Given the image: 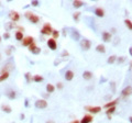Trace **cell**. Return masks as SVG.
Wrapping results in <instances>:
<instances>
[{"label": "cell", "mask_w": 132, "mask_h": 123, "mask_svg": "<svg viewBox=\"0 0 132 123\" xmlns=\"http://www.w3.org/2000/svg\"><path fill=\"white\" fill-rule=\"evenodd\" d=\"M24 16H25V18H28V20L31 23H33V24H38V23L40 22V17L34 14L33 12H31V11H26L24 13Z\"/></svg>", "instance_id": "6da1fadb"}, {"label": "cell", "mask_w": 132, "mask_h": 123, "mask_svg": "<svg viewBox=\"0 0 132 123\" xmlns=\"http://www.w3.org/2000/svg\"><path fill=\"white\" fill-rule=\"evenodd\" d=\"M41 34L43 35H46V36H49V35H52V32H53V28H52V24L49 22L44 23L43 24V28L41 29Z\"/></svg>", "instance_id": "7a4b0ae2"}, {"label": "cell", "mask_w": 132, "mask_h": 123, "mask_svg": "<svg viewBox=\"0 0 132 123\" xmlns=\"http://www.w3.org/2000/svg\"><path fill=\"white\" fill-rule=\"evenodd\" d=\"M79 45L83 51H88V50H90V47H91V42L89 41L88 38H83V40H80Z\"/></svg>", "instance_id": "3957f363"}, {"label": "cell", "mask_w": 132, "mask_h": 123, "mask_svg": "<svg viewBox=\"0 0 132 123\" xmlns=\"http://www.w3.org/2000/svg\"><path fill=\"white\" fill-rule=\"evenodd\" d=\"M34 106L37 109H46L47 108V101L45 99H39L34 102Z\"/></svg>", "instance_id": "277c9868"}, {"label": "cell", "mask_w": 132, "mask_h": 123, "mask_svg": "<svg viewBox=\"0 0 132 123\" xmlns=\"http://www.w3.org/2000/svg\"><path fill=\"white\" fill-rule=\"evenodd\" d=\"M28 50L33 54V55H39V54L41 53V47L37 46L35 42H33L31 45H29V46H28Z\"/></svg>", "instance_id": "5b68a950"}, {"label": "cell", "mask_w": 132, "mask_h": 123, "mask_svg": "<svg viewBox=\"0 0 132 123\" xmlns=\"http://www.w3.org/2000/svg\"><path fill=\"white\" fill-rule=\"evenodd\" d=\"M9 19L11 20V22H18V21L20 20V14L17 12V11L14 10H11L10 12H9Z\"/></svg>", "instance_id": "8992f818"}, {"label": "cell", "mask_w": 132, "mask_h": 123, "mask_svg": "<svg viewBox=\"0 0 132 123\" xmlns=\"http://www.w3.org/2000/svg\"><path fill=\"white\" fill-rule=\"evenodd\" d=\"M85 110L88 111L89 113L91 114H97L101 111V107H91V106H86L85 107Z\"/></svg>", "instance_id": "52a82bcc"}, {"label": "cell", "mask_w": 132, "mask_h": 123, "mask_svg": "<svg viewBox=\"0 0 132 123\" xmlns=\"http://www.w3.org/2000/svg\"><path fill=\"white\" fill-rule=\"evenodd\" d=\"M47 46H49V49L51 51H56L57 50V42H56L54 38H49L47 40Z\"/></svg>", "instance_id": "ba28073f"}, {"label": "cell", "mask_w": 132, "mask_h": 123, "mask_svg": "<svg viewBox=\"0 0 132 123\" xmlns=\"http://www.w3.org/2000/svg\"><path fill=\"white\" fill-rule=\"evenodd\" d=\"M101 36H103V41L105 43H109V42H111V40H112V34L108 31H104Z\"/></svg>", "instance_id": "9c48e42d"}, {"label": "cell", "mask_w": 132, "mask_h": 123, "mask_svg": "<svg viewBox=\"0 0 132 123\" xmlns=\"http://www.w3.org/2000/svg\"><path fill=\"white\" fill-rule=\"evenodd\" d=\"M33 42H34V38H33V36H24V38L22 40V46L28 47L29 45H31Z\"/></svg>", "instance_id": "30bf717a"}, {"label": "cell", "mask_w": 132, "mask_h": 123, "mask_svg": "<svg viewBox=\"0 0 132 123\" xmlns=\"http://www.w3.org/2000/svg\"><path fill=\"white\" fill-rule=\"evenodd\" d=\"M71 36L72 38H73L74 41H79L80 40V33L77 31V30H75V29H71Z\"/></svg>", "instance_id": "8fae6325"}, {"label": "cell", "mask_w": 132, "mask_h": 123, "mask_svg": "<svg viewBox=\"0 0 132 123\" xmlns=\"http://www.w3.org/2000/svg\"><path fill=\"white\" fill-rule=\"evenodd\" d=\"M130 95H132V87H131V86H128V87H125V88L122 89L121 96H122L123 98H127V97H129Z\"/></svg>", "instance_id": "7c38bea8"}, {"label": "cell", "mask_w": 132, "mask_h": 123, "mask_svg": "<svg viewBox=\"0 0 132 123\" xmlns=\"http://www.w3.org/2000/svg\"><path fill=\"white\" fill-rule=\"evenodd\" d=\"M6 96L10 99V100H14V99L17 98V92L13 90V89H8L7 91H6Z\"/></svg>", "instance_id": "4fadbf2b"}, {"label": "cell", "mask_w": 132, "mask_h": 123, "mask_svg": "<svg viewBox=\"0 0 132 123\" xmlns=\"http://www.w3.org/2000/svg\"><path fill=\"white\" fill-rule=\"evenodd\" d=\"M92 121H94V116H92L91 114H85L79 122L80 123H91Z\"/></svg>", "instance_id": "5bb4252c"}, {"label": "cell", "mask_w": 132, "mask_h": 123, "mask_svg": "<svg viewBox=\"0 0 132 123\" xmlns=\"http://www.w3.org/2000/svg\"><path fill=\"white\" fill-rule=\"evenodd\" d=\"M74 76H75V74H74V71L72 70V69H68L65 73V79L67 80V81H72V80H73V78H74Z\"/></svg>", "instance_id": "9a60e30c"}, {"label": "cell", "mask_w": 132, "mask_h": 123, "mask_svg": "<svg viewBox=\"0 0 132 123\" xmlns=\"http://www.w3.org/2000/svg\"><path fill=\"white\" fill-rule=\"evenodd\" d=\"M119 102L118 99H116V100H110L109 102H107L106 104H105V109H108V108H111V107H117V103Z\"/></svg>", "instance_id": "2e32d148"}, {"label": "cell", "mask_w": 132, "mask_h": 123, "mask_svg": "<svg viewBox=\"0 0 132 123\" xmlns=\"http://www.w3.org/2000/svg\"><path fill=\"white\" fill-rule=\"evenodd\" d=\"M85 6V2L84 1H80V0H75V1H73V7L75 9H79Z\"/></svg>", "instance_id": "e0dca14e"}, {"label": "cell", "mask_w": 132, "mask_h": 123, "mask_svg": "<svg viewBox=\"0 0 132 123\" xmlns=\"http://www.w3.org/2000/svg\"><path fill=\"white\" fill-rule=\"evenodd\" d=\"M95 14H96V17H98V18H103L105 16V10L103 8H96Z\"/></svg>", "instance_id": "ac0fdd59"}, {"label": "cell", "mask_w": 132, "mask_h": 123, "mask_svg": "<svg viewBox=\"0 0 132 123\" xmlns=\"http://www.w3.org/2000/svg\"><path fill=\"white\" fill-rule=\"evenodd\" d=\"M32 81H34V83H43L44 78H43V76H41V75H34V76H32Z\"/></svg>", "instance_id": "d6986e66"}, {"label": "cell", "mask_w": 132, "mask_h": 123, "mask_svg": "<svg viewBox=\"0 0 132 123\" xmlns=\"http://www.w3.org/2000/svg\"><path fill=\"white\" fill-rule=\"evenodd\" d=\"M83 78L85 80H90L92 78V73L91 71H89V70H85L83 73Z\"/></svg>", "instance_id": "ffe728a7"}, {"label": "cell", "mask_w": 132, "mask_h": 123, "mask_svg": "<svg viewBox=\"0 0 132 123\" xmlns=\"http://www.w3.org/2000/svg\"><path fill=\"white\" fill-rule=\"evenodd\" d=\"M9 76H10V73H9V71H5V73L0 74V83H4L5 80H7Z\"/></svg>", "instance_id": "44dd1931"}, {"label": "cell", "mask_w": 132, "mask_h": 123, "mask_svg": "<svg viewBox=\"0 0 132 123\" xmlns=\"http://www.w3.org/2000/svg\"><path fill=\"white\" fill-rule=\"evenodd\" d=\"M45 88H46V92H47V94H53V92L55 91V89H56L55 86L52 85V84H47Z\"/></svg>", "instance_id": "7402d4cb"}, {"label": "cell", "mask_w": 132, "mask_h": 123, "mask_svg": "<svg viewBox=\"0 0 132 123\" xmlns=\"http://www.w3.org/2000/svg\"><path fill=\"white\" fill-rule=\"evenodd\" d=\"M1 110L4 111L5 113H11V112H12V108H11L10 106H8V104H2Z\"/></svg>", "instance_id": "603a6c76"}, {"label": "cell", "mask_w": 132, "mask_h": 123, "mask_svg": "<svg viewBox=\"0 0 132 123\" xmlns=\"http://www.w3.org/2000/svg\"><path fill=\"white\" fill-rule=\"evenodd\" d=\"M96 51H97L98 53L105 54V53H106V47H105L104 44H99V45L96 46Z\"/></svg>", "instance_id": "cb8c5ba5"}, {"label": "cell", "mask_w": 132, "mask_h": 123, "mask_svg": "<svg viewBox=\"0 0 132 123\" xmlns=\"http://www.w3.org/2000/svg\"><path fill=\"white\" fill-rule=\"evenodd\" d=\"M14 37H16V40H17V41H21V42H22V40L24 38V35H23V33H22V32L17 31L16 33H14Z\"/></svg>", "instance_id": "d4e9b609"}, {"label": "cell", "mask_w": 132, "mask_h": 123, "mask_svg": "<svg viewBox=\"0 0 132 123\" xmlns=\"http://www.w3.org/2000/svg\"><path fill=\"white\" fill-rule=\"evenodd\" d=\"M116 61H117V56L116 55H111V56H109V57H108L107 63L109 65H111V64H115Z\"/></svg>", "instance_id": "484cf974"}, {"label": "cell", "mask_w": 132, "mask_h": 123, "mask_svg": "<svg viewBox=\"0 0 132 123\" xmlns=\"http://www.w3.org/2000/svg\"><path fill=\"white\" fill-rule=\"evenodd\" d=\"M5 28H6V30H7V31L6 32H9L10 31V30H12L13 28H14V23L13 22H8V23H6V25H5Z\"/></svg>", "instance_id": "4316f807"}, {"label": "cell", "mask_w": 132, "mask_h": 123, "mask_svg": "<svg viewBox=\"0 0 132 123\" xmlns=\"http://www.w3.org/2000/svg\"><path fill=\"white\" fill-rule=\"evenodd\" d=\"M116 108L117 107H111V108H108V109H106V114L107 115H111L112 113L116 111Z\"/></svg>", "instance_id": "83f0119b"}, {"label": "cell", "mask_w": 132, "mask_h": 123, "mask_svg": "<svg viewBox=\"0 0 132 123\" xmlns=\"http://www.w3.org/2000/svg\"><path fill=\"white\" fill-rule=\"evenodd\" d=\"M125 61H127V57H125V56H119V57H117L116 63H118V64H122V63H124Z\"/></svg>", "instance_id": "f1b7e54d"}, {"label": "cell", "mask_w": 132, "mask_h": 123, "mask_svg": "<svg viewBox=\"0 0 132 123\" xmlns=\"http://www.w3.org/2000/svg\"><path fill=\"white\" fill-rule=\"evenodd\" d=\"M124 24L127 25V28L129 30H131V31H132V22H131L130 19H124Z\"/></svg>", "instance_id": "f546056e"}, {"label": "cell", "mask_w": 132, "mask_h": 123, "mask_svg": "<svg viewBox=\"0 0 132 123\" xmlns=\"http://www.w3.org/2000/svg\"><path fill=\"white\" fill-rule=\"evenodd\" d=\"M24 78H25V80H26V83H28V84H30L32 81V76H31V74H30L29 71L24 74Z\"/></svg>", "instance_id": "4dcf8cb0"}, {"label": "cell", "mask_w": 132, "mask_h": 123, "mask_svg": "<svg viewBox=\"0 0 132 123\" xmlns=\"http://www.w3.org/2000/svg\"><path fill=\"white\" fill-rule=\"evenodd\" d=\"M52 38H54V40L56 41V38H58L59 37V32L57 31V30H53V32H52Z\"/></svg>", "instance_id": "1f68e13d"}, {"label": "cell", "mask_w": 132, "mask_h": 123, "mask_svg": "<svg viewBox=\"0 0 132 123\" xmlns=\"http://www.w3.org/2000/svg\"><path fill=\"white\" fill-rule=\"evenodd\" d=\"M79 18H80V12H79V11H77V12H75L73 14V19H74V21H76V22H78V21H79Z\"/></svg>", "instance_id": "d6a6232c"}, {"label": "cell", "mask_w": 132, "mask_h": 123, "mask_svg": "<svg viewBox=\"0 0 132 123\" xmlns=\"http://www.w3.org/2000/svg\"><path fill=\"white\" fill-rule=\"evenodd\" d=\"M16 49H14L13 46H10L9 49H7V51H6V53H7V55H11L12 54V51H14Z\"/></svg>", "instance_id": "836d02e7"}, {"label": "cell", "mask_w": 132, "mask_h": 123, "mask_svg": "<svg viewBox=\"0 0 132 123\" xmlns=\"http://www.w3.org/2000/svg\"><path fill=\"white\" fill-rule=\"evenodd\" d=\"M32 6V7H39L40 6V1H38V0H33V1H31V4H30Z\"/></svg>", "instance_id": "e575fe53"}, {"label": "cell", "mask_w": 132, "mask_h": 123, "mask_svg": "<svg viewBox=\"0 0 132 123\" xmlns=\"http://www.w3.org/2000/svg\"><path fill=\"white\" fill-rule=\"evenodd\" d=\"M55 88H57V89H59V90H62L63 88H64V85H63V83H57L56 84V86H55Z\"/></svg>", "instance_id": "d590c367"}, {"label": "cell", "mask_w": 132, "mask_h": 123, "mask_svg": "<svg viewBox=\"0 0 132 123\" xmlns=\"http://www.w3.org/2000/svg\"><path fill=\"white\" fill-rule=\"evenodd\" d=\"M2 37H4L5 40H9V38H10V33H9V32H5L4 35H2Z\"/></svg>", "instance_id": "8d00e7d4"}, {"label": "cell", "mask_w": 132, "mask_h": 123, "mask_svg": "<svg viewBox=\"0 0 132 123\" xmlns=\"http://www.w3.org/2000/svg\"><path fill=\"white\" fill-rule=\"evenodd\" d=\"M62 56H63V57H65V56H66V57H67V56H70V53H68L67 52V51H63V52H62Z\"/></svg>", "instance_id": "74e56055"}, {"label": "cell", "mask_w": 132, "mask_h": 123, "mask_svg": "<svg viewBox=\"0 0 132 123\" xmlns=\"http://www.w3.org/2000/svg\"><path fill=\"white\" fill-rule=\"evenodd\" d=\"M24 107L29 108V99L28 98H25V100H24Z\"/></svg>", "instance_id": "f35d334b"}, {"label": "cell", "mask_w": 132, "mask_h": 123, "mask_svg": "<svg viewBox=\"0 0 132 123\" xmlns=\"http://www.w3.org/2000/svg\"><path fill=\"white\" fill-rule=\"evenodd\" d=\"M62 32H63V36H65V37H66V35H67V31H66V28H63Z\"/></svg>", "instance_id": "ab89813d"}, {"label": "cell", "mask_w": 132, "mask_h": 123, "mask_svg": "<svg viewBox=\"0 0 132 123\" xmlns=\"http://www.w3.org/2000/svg\"><path fill=\"white\" fill-rule=\"evenodd\" d=\"M17 28H18V31H19V32H24V29H23V26H17Z\"/></svg>", "instance_id": "60d3db41"}, {"label": "cell", "mask_w": 132, "mask_h": 123, "mask_svg": "<svg viewBox=\"0 0 132 123\" xmlns=\"http://www.w3.org/2000/svg\"><path fill=\"white\" fill-rule=\"evenodd\" d=\"M25 119V114L24 113H21L20 114V120H24Z\"/></svg>", "instance_id": "b9f144b4"}, {"label": "cell", "mask_w": 132, "mask_h": 123, "mask_svg": "<svg viewBox=\"0 0 132 123\" xmlns=\"http://www.w3.org/2000/svg\"><path fill=\"white\" fill-rule=\"evenodd\" d=\"M42 96H43V98H50V94H47V92H46V94H43V95H42Z\"/></svg>", "instance_id": "7bdbcfd3"}, {"label": "cell", "mask_w": 132, "mask_h": 123, "mask_svg": "<svg viewBox=\"0 0 132 123\" xmlns=\"http://www.w3.org/2000/svg\"><path fill=\"white\" fill-rule=\"evenodd\" d=\"M118 42H120V38H119V37H116V41H115V46L117 45V43H118Z\"/></svg>", "instance_id": "ee69618b"}, {"label": "cell", "mask_w": 132, "mask_h": 123, "mask_svg": "<svg viewBox=\"0 0 132 123\" xmlns=\"http://www.w3.org/2000/svg\"><path fill=\"white\" fill-rule=\"evenodd\" d=\"M129 54H130V56L132 57V46L130 47V49H129Z\"/></svg>", "instance_id": "f6af8a7d"}, {"label": "cell", "mask_w": 132, "mask_h": 123, "mask_svg": "<svg viewBox=\"0 0 132 123\" xmlns=\"http://www.w3.org/2000/svg\"><path fill=\"white\" fill-rule=\"evenodd\" d=\"M45 123H55V121H53V120H49V121H46Z\"/></svg>", "instance_id": "bcb514c9"}, {"label": "cell", "mask_w": 132, "mask_h": 123, "mask_svg": "<svg viewBox=\"0 0 132 123\" xmlns=\"http://www.w3.org/2000/svg\"><path fill=\"white\" fill-rule=\"evenodd\" d=\"M71 123H80V122L78 121V120H74V121H72Z\"/></svg>", "instance_id": "7dc6e473"}, {"label": "cell", "mask_w": 132, "mask_h": 123, "mask_svg": "<svg viewBox=\"0 0 132 123\" xmlns=\"http://www.w3.org/2000/svg\"><path fill=\"white\" fill-rule=\"evenodd\" d=\"M129 121H130V123H132V116H130V118H129Z\"/></svg>", "instance_id": "c3c4849f"}, {"label": "cell", "mask_w": 132, "mask_h": 123, "mask_svg": "<svg viewBox=\"0 0 132 123\" xmlns=\"http://www.w3.org/2000/svg\"><path fill=\"white\" fill-rule=\"evenodd\" d=\"M1 40H2V37H1V36H0V43H1Z\"/></svg>", "instance_id": "681fc988"}, {"label": "cell", "mask_w": 132, "mask_h": 123, "mask_svg": "<svg viewBox=\"0 0 132 123\" xmlns=\"http://www.w3.org/2000/svg\"><path fill=\"white\" fill-rule=\"evenodd\" d=\"M0 59H1V54H0Z\"/></svg>", "instance_id": "f907efd6"}, {"label": "cell", "mask_w": 132, "mask_h": 123, "mask_svg": "<svg viewBox=\"0 0 132 123\" xmlns=\"http://www.w3.org/2000/svg\"><path fill=\"white\" fill-rule=\"evenodd\" d=\"M0 5H1V4H0Z\"/></svg>", "instance_id": "816d5d0a"}]
</instances>
